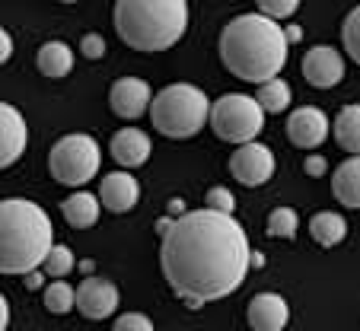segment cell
<instances>
[{
	"label": "cell",
	"instance_id": "3",
	"mask_svg": "<svg viewBox=\"0 0 360 331\" xmlns=\"http://www.w3.org/2000/svg\"><path fill=\"white\" fill-rule=\"evenodd\" d=\"M55 245V230L45 207L26 197L0 201V274H29L41 268Z\"/></svg>",
	"mask_w": 360,
	"mask_h": 331
},
{
	"label": "cell",
	"instance_id": "31",
	"mask_svg": "<svg viewBox=\"0 0 360 331\" xmlns=\"http://www.w3.org/2000/svg\"><path fill=\"white\" fill-rule=\"evenodd\" d=\"M303 169H306V176H313V179H322L328 172V160L326 156H319V153H313L309 160L303 162Z\"/></svg>",
	"mask_w": 360,
	"mask_h": 331
},
{
	"label": "cell",
	"instance_id": "35",
	"mask_svg": "<svg viewBox=\"0 0 360 331\" xmlns=\"http://www.w3.org/2000/svg\"><path fill=\"white\" fill-rule=\"evenodd\" d=\"M179 210H185V207H182V204H179V201H172V204H169V216H176Z\"/></svg>",
	"mask_w": 360,
	"mask_h": 331
},
{
	"label": "cell",
	"instance_id": "13",
	"mask_svg": "<svg viewBox=\"0 0 360 331\" xmlns=\"http://www.w3.org/2000/svg\"><path fill=\"white\" fill-rule=\"evenodd\" d=\"M29 124L22 112L10 102H0V169H7L26 153Z\"/></svg>",
	"mask_w": 360,
	"mask_h": 331
},
{
	"label": "cell",
	"instance_id": "33",
	"mask_svg": "<svg viewBox=\"0 0 360 331\" xmlns=\"http://www.w3.org/2000/svg\"><path fill=\"white\" fill-rule=\"evenodd\" d=\"M10 328V303H7V297L0 293V331H7Z\"/></svg>",
	"mask_w": 360,
	"mask_h": 331
},
{
	"label": "cell",
	"instance_id": "30",
	"mask_svg": "<svg viewBox=\"0 0 360 331\" xmlns=\"http://www.w3.org/2000/svg\"><path fill=\"white\" fill-rule=\"evenodd\" d=\"M80 54L83 58H89V61H99V58H105V39H102L99 32H89L80 39Z\"/></svg>",
	"mask_w": 360,
	"mask_h": 331
},
{
	"label": "cell",
	"instance_id": "25",
	"mask_svg": "<svg viewBox=\"0 0 360 331\" xmlns=\"http://www.w3.org/2000/svg\"><path fill=\"white\" fill-rule=\"evenodd\" d=\"M74 268H77V261L68 245H51V252H48L45 261H41V271H45L48 278H68Z\"/></svg>",
	"mask_w": 360,
	"mask_h": 331
},
{
	"label": "cell",
	"instance_id": "6",
	"mask_svg": "<svg viewBox=\"0 0 360 331\" xmlns=\"http://www.w3.org/2000/svg\"><path fill=\"white\" fill-rule=\"evenodd\" d=\"M102 162V147L89 134H64L48 153V172L68 188H83L96 179Z\"/></svg>",
	"mask_w": 360,
	"mask_h": 331
},
{
	"label": "cell",
	"instance_id": "32",
	"mask_svg": "<svg viewBox=\"0 0 360 331\" xmlns=\"http://www.w3.org/2000/svg\"><path fill=\"white\" fill-rule=\"evenodd\" d=\"M13 58V35L0 26V64H7Z\"/></svg>",
	"mask_w": 360,
	"mask_h": 331
},
{
	"label": "cell",
	"instance_id": "12",
	"mask_svg": "<svg viewBox=\"0 0 360 331\" xmlns=\"http://www.w3.org/2000/svg\"><path fill=\"white\" fill-rule=\"evenodd\" d=\"M303 80L316 89H332L345 80V58L328 45H316L303 54Z\"/></svg>",
	"mask_w": 360,
	"mask_h": 331
},
{
	"label": "cell",
	"instance_id": "17",
	"mask_svg": "<svg viewBox=\"0 0 360 331\" xmlns=\"http://www.w3.org/2000/svg\"><path fill=\"white\" fill-rule=\"evenodd\" d=\"M332 195L338 197L347 210H360V153H351V160L335 166Z\"/></svg>",
	"mask_w": 360,
	"mask_h": 331
},
{
	"label": "cell",
	"instance_id": "26",
	"mask_svg": "<svg viewBox=\"0 0 360 331\" xmlns=\"http://www.w3.org/2000/svg\"><path fill=\"white\" fill-rule=\"evenodd\" d=\"M341 41H345V51L354 64H360V7H354L345 16V26H341Z\"/></svg>",
	"mask_w": 360,
	"mask_h": 331
},
{
	"label": "cell",
	"instance_id": "4",
	"mask_svg": "<svg viewBox=\"0 0 360 331\" xmlns=\"http://www.w3.org/2000/svg\"><path fill=\"white\" fill-rule=\"evenodd\" d=\"M115 32L134 51H169L188 32V0H115Z\"/></svg>",
	"mask_w": 360,
	"mask_h": 331
},
{
	"label": "cell",
	"instance_id": "16",
	"mask_svg": "<svg viewBox=\"0 0 360 331\" xmlns=\"http://www.w3.org/2000/svg\"><path fill=\"white\" fill-rule=\"evenodd\" d=\"M112 160L122 166V169H137V166H143V162L150 160V150H153V143H150L147 131L141 128H122L112 134Z\"/></svg>",
	"mask_w": 360,
	"mask_h": 331
},
{
	"label": "cell",
	"instance_id": "37",
	"mask_svg": "<svg viewBox=\"0 0 360 331\" xmlns=\"http://www.w3.org/2000/svg\"><path fill=\"white\" fill-rule=\"evenodd\" d=\"M61 4H80V0H61Z\"/></svg>",
	"mask_w": 360,
	"mask_h": 331
},
{
	"label": "cell",
	"instance_id": "8",
	"mask_svg": "<svg viewBox=\"0 0 360 331\" xmlns=\"http://www.w3.org/2000/svg\"><path fill=\"white\" fill-rule=\"evenodd\" d=\"M230 172L236 182L249 185V188H259V185L271 182L274 176V153L259 141H245L230 156Z\"/></svg>",
	"mask_w": 360,
	"mask_h": 331
},
{
	"label": "cell",
	"instance_id": "9",
	"mask_svg": "<svg viewBox=\"0 0 360 331\" xmlns=\"http://www.w3.org/2000/svg\"><path fill=\"white\" fill-rule=\"evenodd\" d=\"M328 131H332V122L322 108L316 105H300L287 115V137H290L293 147L300 150H316L328 141Z\"/></svg>",
	"mask_w": 360,
	"mask_h": 331
},
{
	"label": "cell",
	"instance_id": "20",
	"mask_svg": "<svg viewBox=\"0 0 360 331\" xmlns=\"http://www.w3.org/2000/svg\"><path fill=\"white\" fill-rule=\"evenodd\" d=\"M309 233H313V239L322 249H335V245L345 242L347 223H345V216L335 214V210H319V214L309 220Z\"/></svg>",
	"mask_w": 360,
	"mask_h": 331
},
{
	"label": "cell",
	"instance_id": "2",
	"mask_svg": "<svg viewBox=\"0 0 360 331\" xmlns=\"http://www.w3.org/2000/svg\"><path fill=\"white\" fill-rule=\"evenodd\" d=\"M290 41L284 26L265 13H243L220 32V58L233 77L245 83H265L287 64Z\"/></svg>",
	"mask_w": 360,
	"mask_h": 331
},
{
	"label": "cell",
	"instance_id": "27",
	"mask_svg": "<svg viewBox=\"0 0 360 331\" xmlns=\"http://www.w3.org/2000/svg\"><path fill=\"white\" fill-rule=\"evenodd\" d=\"M255 4H259V13L271 16V20H278V22L290 20L300 7V0H255Z\"/></svg>",
	"mask_w": 360,
	"mask_h": 331
},
{
	"label": "cell",
	"instance_id": "34",
	"mask_svg": "<svg viewBox=\"0 0 360 331\" xmlns=\"http://www.w3.org/2000/svg\"><path fill=\"white\" fill-rule=\"evenodd\" d=\"M284 35H287V41H290V45H297V41L303 39V29H300V26H284Z\"/></svg>",
	"mask_w": 360,
	"mask_h": 331
},
{
	"label": "cell",
	"instance_id": "15",
	"mask_svg": "<svg viewBox=\"0 0 360 331\" xmlns=\"http://www.w3.org/2000/svg\"><path fill=\"white\" fill-rule=\"evenodd\" d=\"M249 328L255 331H284L290 322V306L281 293H259L249 303Z\"/></svg>",
	"mask_w": 360,
	"mask_h": 331
},
{
	"label": "cell",
	"instance_id": "28",
	"mask_svg": "<svg viewBox=\"0 0 360 331\" xmlns=\"http://www.w3.org/2000/svg\"><path fill=\"white\" fill-rule=\"evenodd\" d=\"M204 207H214V210H224V214H233V210H236V197H233L230 188L217 185V188L207 191V197H204Z\"/></svg>",
	"mask_w": 360,
	"mask_h": 331
},
{
	"label": "cell",
	"instance_id": "22",
	"mask_svg": "<svg viewBox=\"0 0 360 331\" xmlns=\"http://www.w3.org/2000/svg\"><path fill=\"white\" fill-rule=\"evenodd\" d=\"M335 141L345 153H360V105H345L335 115Z\"/></svg>",
	"mask_w": 360,
	"mask_h": 331
},
{
	"label": "cell",
	"instance_id": "24",
	"mask_svg": "<svg viewBox=\"0 0 360 331\" xmlns=\"http://www.w3.org/2000/svg\"><path fill=\"white\" fill-rule=\"evenodd\" d=\"M300 230V216L293 207H274L268 214V236L274 239H293Z\"/></svg>",
	"mask_w": 360,
	"mask_h": 331
},
{
	"label": "cell",
	"instance_id": "1",
	"mask_svg": "<svg viewBox=\"0 0 360 331\" xmlns=\"http://www.w3.org/2000/svg\"><path fill=\"white\" fill-rule=\"evenodd\" d=\"M160 239L166 284L191 309L230 297L252 268L249 236L236 216L224 210H182Z\"/></svg>",
	"mask_w": 360,
	"mask_h": 331
},
{
	"label": "cell",
	"instance_id": "23",
	"mask_svg": "<svg viewBox=\"0 0 360 331\" xmlns=\"http://www.w3.org/2000/svg\"><path fill=\"white\" fill-rule=\"evenodd\" d=\"M41 297H45V309L55 316H68L70 309H77V287H70L64 278H51Z\"/></svg>",
	"mask_w": 360,
	"mask_h": 331
},
{
	"label": "cell",
	"instance_id": "29",
	"mask_svg": "<svg viewBox=\"0 0 360 331\" xmlns=\"http://www.w3.org/2000/svg\"><path fill=\"white\" fill-rule=\"evenodd\" d=\"M115 331H153V322H150L143 312H124L122 318H115Z\"/></svg>",
	"mask_w": 360,
	"mask_h": 331
},
{
	"label": "cell",
	"instance_id": "5",
	"mask_svg": "<svg viewBox=\"0 0 360 331\" xmlns=\"http://www.w3.org/2000/svg\"><path fill=\"white\" fill-rule=\"evenodd\" d=\"M211 102L195 83H169L150 102V122L169 141H188L207 124Z\"/></svg>",
	"mask_w": 360,
	"mask_h": 331
},
{
	"label": "cell",
	"instance_id": "14",
	"mask_svg": "<svg viewBox=\"0 0 360 331\" xmlns=\"http://www.w3.org/2000/svg\"><path fill=\"white\" fill-rule=\"evenodd\" d=\"M99 201H102V207L112 210V214H128V210L137 207V201H141V182L131 176V169L109 172L99 185Z\"/></svg>",
	"mask_w": 360,
	"mask_h": 331
},
{
	"label": "cell",
	"instance_id": "18",
	"mask_svg": "<svg viewBox=\"0 0 360 331\" xmlns=\"http://www.w3.org/2000/svg\"><path fill=\"white\" fill-rule=\"evenodd\" d=\"M99 214H102V201H99V195H89V191H74V195L64 197V204H61V216L74 230H89V226H96L99 223Z\"/></svg>",
	"mask_w": 360,
	"mask_h": 331
},
{
	"label": "cell",
	"instance_id": "19",
	"mask_svg": "<svg viewBox=\"0 0 360 331\" xmlns=\"http://www.w3.org/2000/svg\"><path fill=\"white\" fill-rule=\"evenodd\" d=\"M35 64H39V70L45 77L61 80V77H68L74 70V48L64 45V41H45L39 48V54H35Z\"/></svg>",
	"mask_w": 360,
	"mask_h": 331
},
{
	"label": "cell",
	"instance_id": "36",
	"mask_svg": "<svg viewBox=\"0 0 360 331\" xmlns=\"http://www.w3.org/2000/svg\"><path fill=\"white\" fill-rule=\"evenodd\" d=\"M93 268H96L93 261H83V264H80V271H83V274H93Z\"/></svg>",
	"mask_w": 360,
	"mask_h": 331
},
{
	"label": "cell",
	"instance_id": "11",
	"mask_svg": "<svg viewBox=\"0 0 360 331\" xmlns=\"http://www.w3.org/2000/svg\"><path fill=\"white\" fill-rule=\"evenodd\" d=\"M77 309L89 322L112 318L118 309V287L105 278H86L77 287Z\"/></svg>",
	"mask_w": 360,
	"mask_h": 331
},
{
	"label": "cell",
	"instance_id": "7",
	"mask_svg": "<svg viewBox=\"0 0 360 331\" xmlns=\"http://www.w3.org/2000/svg\"><path fill=\"white\" fill-rule=\"evenodd\" d=\"M211 128L220 141L226 143H245L265 131V108L259 105L255 96H243V93H230L220 96L211 105Z\"/></svg>",
	"mask_w": 360,
	"mask_h": 331
},
{
	"label": "cell",
	"instance_id": "10",
	"mask_svg": "<svg viewBox=\"0 0 360 331\" xmlns=\"http://www.w3.org/2000/svg\"><path fill=\"white\" fill-rule=\"evenodd\" d=\"M153 89L141 77H118L109 89V105L122 122H137L143 112H150Z\"/></svg>",
	"mask_w": 360,
	"mask_h": 331
},
{
	"label": "cell",
	"instance_id": "21",
	"mask_svg": "<svg viewBox=\"0 0 360 331\" xmlns=\"http://www.w3.org/2000/svg\"><path fill=\"white\" fill-rule=\"evenodd\" d=\"M255 99H259V105L265 108V115H281V112H287L293 102V89L287 80H281L278 77H271V80L259 83V93H255Z\"/></svg>",
	"mask_w": 360,
	"mask_h": 331
}]
</instances>
